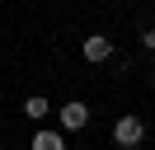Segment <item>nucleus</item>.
Wrapping results in <instances>:
<instances>
[{"instance_id":"423d86ee","label":"nucleus","mask_w":155,"mask_h":150,"mask_svg":"<svg viewBox=\"0 0 155 150\" xmlns=\"http://www.w3.org/2000/svg\"><path fill=\"white\" fill-rule=\"evenodd\" d=\"M141 47H146V52H155V28H146V33H141Z\"/></svg>"},{"instance_id":"39448f33","label":"nucleus","mask_w":155,"mask_h":150,"mask_svg":"<svg viewBox=\"0 0 155 150\" xmlns=\"http://www.w3.org/2000/svg\"><path fill=\"white\" fill-rule=\"evenodd\" d=\"M24 112H28V117H33V122H42V117H47V112H52V108H47V99H38V94H33V99H28V103H24Z\"/></svg>"},{"instance_id":"f257e3e1","label":"nucleus","mask_w":155,"mask_h":150,"mask_svg":"<svg viewBox=\"0 0 155 150\" xmlns=\"http://www.w3.org/2000/svg\"><path fill=\"white\" fill-rule=\"evenodd\" d=\"M141 136H146V122L136 117V112H122V117L113 122V141L117 145H141Z\"/></svg>"},{"instance_id":"7ed1b4c3","label":"nucleus","mask_w":155,"mask_h":150,"mask_svg":"<svg viewBox=\"0 0 155 150\" xmlns=\"http://www.w3.org/2000/svg\"><path fill=\"white\" fill-rule=\"evenodd\" d=\"M108 56H113V42H108L104 33H94V38H85V61H108Z\"/></svg>"},{"instance_id":"f03ea898","label":"nucleus","mask_w":155,"mask_h":150,"mask_svg":"<svg viewBox=\"0 0 155 150\" xmlns=\"http://www.w3.org/2000/svg\"><path fill=\"white\" fill-rule=\"evenodd\" d=\"M57 117H61V127H66V131H85V127H89V108H85L80 99H75V103H66Z\"/></svg>"},{"instance_id":"20e7f679","label":"nucleus","mask_w":155,"mask_h":150,"mask_svg":"<svg viewBox=\"0 0 155 150\" xmlns=\"http://www.w3.org/2000/svg\"><path fill=\"white\" fill-rule=\"evenodd\" d=\"M33 150H66V141H61V131H38L33 136Z\"/></svg>"}]
</instances>
